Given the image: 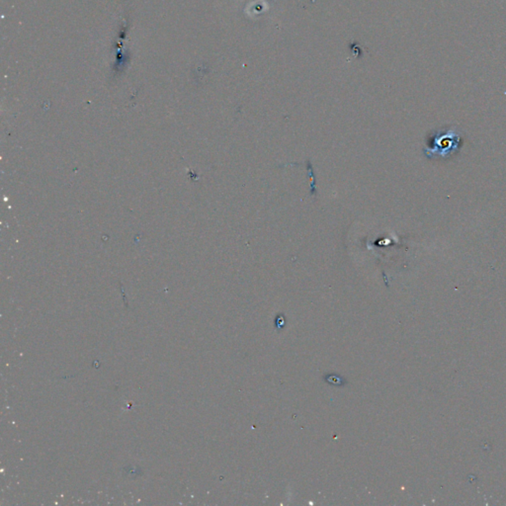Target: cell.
Here are the masks:
<instances>
[{
  "mask_svg": "<svg viewBox=\"0 0 506 506\" xmlns=\"http://www.w3.org/2000/svg\"><path fill=\"white\" fill-rule=\"evenodd\" d=\"M463 144L464 137L457 127H444L431 133L423 153L430 160H450L457 156Z\"/></svg>",
  "mask_w": 506,
  "mask_h": 506,
  "instance_id": "cell-1",
  "label": "cell"
}]
</instances>
